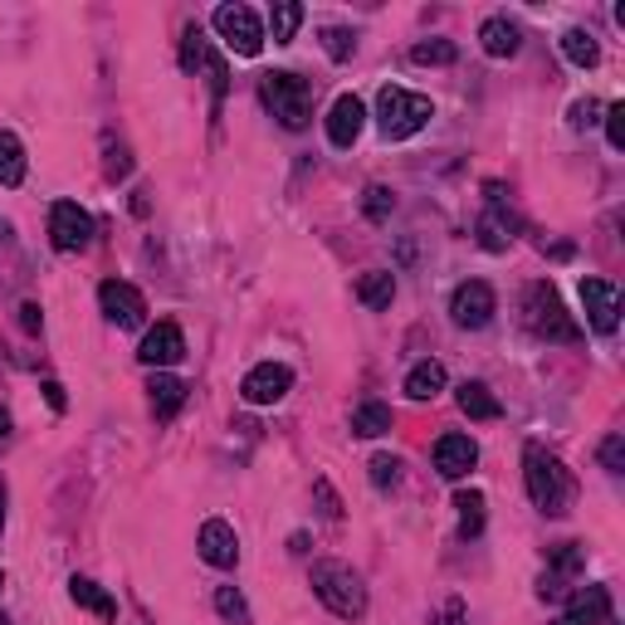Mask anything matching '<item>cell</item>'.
<instances>
[{
	"mask_svg": "<svg viewBox=\"0 0 625 625\" xmlns=\"http://www.w3.org/2000/svg\"><path fill=\"white\" fill-rule=\"evenodd\" d=\"M523 484H528L533 508H543L547 518H562V513L577 504V480H572V470L543 445H523Z\"/></svg>",
	"mask_w": 625,
	"mask_h": 625,
	"instance_id": "obj_1",
	"label": "cell"
},
{
	"mask_svg": "<svg viewBox=\"0 0 625 625\" xmlns=\"http://www.w3.org/2000/svg\"><path fill=\"white\" fill-rule=\"evenodd\" d=\"M309 582H313V596L333 611L337 621H362L366 616V582H362V572L347 567V562H333V557L313 562Z\"/></svg>",
	"mask_w": 625,
	"mask_h": 625,
	"instance_id": "obj_2",
	"label": "cell"
},
{
	"mask_svg": "<svg viewBox=\"0 0 625 625\" xmlns=\"http://www.w3.org/2000/svg\"><path fill=\"white\" fill-rule=\"evenodd\" d=\"M523 327L543 342H582L577 317L562 309L557 289L547 284V279H537V284L523 289Z\"/></svg>",
	"mask_w": 625,
	"mask_h": 625,
	"instance_id": "obj_3",
	"label": "cell"
},
{
	"mask_svg": "<svg viewBox=\"0 0 625 625\" xmlns=\"http://www.w3.org/2000/svg\"><path fill=\"white\" fill-rule=\"evenodd\" d=\"M431 118H435V103L425 93H411V89H401V83H386V89L376 93V128H382L386 142L415 138Z\"/></svg>",
	"mask_w": 625,
	"mask_h": 625,
	"instance_id": "obj_4",
	"label": "cell"
},
{
	"mask_svg": "<svg viewBox=\"0 0 625 625\" xmlns=\"http://www.w3.org/2000/svg\"><path fill=\"white\" fill-rule=\"evenodd\" d=\"M260 98H264V108L284 122L289 132H303L313 122V83L299 79V73H289V69L264 73V79H260Z\"/></svg>",
	"mask_w": 625,
	"mask_h": 625,
	"instance_id": "obj_5",
	"label": "cell"
},
{
	"mask_svg": "<svg viewBox=\"0 0 625 625\" xmlns=\"http://www.w3.org/2000/svg\"><path fill=\"white\" fill-rule=\"evenodd\" d=\"M211 24H215V34L225 40V49L230 54H240V59H260V49H264V24H260V16H254L250 6H220L215 16H211Z\"/></svg>",
	"mask_w": 625,
	"mask_h": 625,
	"instance_id": "obj_6",
	"label": "cell"
},
{
	"mask_svg": "<svg viewBox=\"0 0 625 625\" xmlns=\"http://www.w3.org/2000/svg\"><path fill=\"white\" fill-rule=\"evenodd\" d=\"M181 64L205 69V79H211V113H220V103H225V93H230V69L220 54H211L201 24H187V34H181Z\"/></svg>",
	"mask_w": 625,
	"mask_h": 625,
	"instance_id": "obj_7",
	"label": "cell"
},
{
	"mask_svg": "<svg viewBox=\"0 0 625 625\" xmlns=\"http://www.w3.org/2000/svg\"><path fill=\"white\" fill-rule=\"evenodd\" d=\"M498 313V299L494 289L484 284V279H464V284L450 293V317H455V327H464V333H480V327L494 323Z\"/></svg>",
	"mask_w": 625,
	"mask_h": 625,
	"instance_id": "obj_8",
	"label": "cell"
},
{
	"mask_svg": "<svg viewBox=\"0 0 625 625\" xmlns=\"http://www.w3.org/2000/svg\"><path fill=\"white\" fill-rule=\"evenodd\" d=\"M49 240L59 254H83L93 244V215L79 201H54L49 211Z\"/></svg>",
	"mask_w": 625,
	"mask_h": 625,
	"instance_id": "obj_9",
	"label": "cell"
},
{
	"mask_svg": "<svg viewBox=\"0 0 625 625\" xmlns=\"http://www.w3.org/2000/svg\"><path fill=\"white\" fill-rule=\"evenodd\" d=\"M98 309L113 327H142L147 323V299L142 289H132L128 279H108L103 289H98Z\"/></svg>",
	"mask_w": 625,
	"mask_h": 625,
	"instance_id": "obj_10",
	"label": "cell"
},
{
	"mask_svg": "<svg viewBox=\"0 0 625 625\" xmlns=\"http://www.w3.org/2000/svg\"><path fill=\"white\" fill-rule=\"evenodd\" d=\"M293 391V372L284 362H260L250 376L240 382V396L250 401V406H279Z\"/></svg>",
	"mask_w": 625,
	"mask_h": 625,
	"instance_id": "obj_11",
	"label": "cell"
},
{
	"mask_svg": "<svg viewBox=\"0 0 625 625\" xmlns=\"http://www.w3.org/2000/svg\"><path fill=\"white\" fill-rule=\"evenodd\" d=\"M138 357H142V366H152V372H167V366H177L181 357H187V333H181L171 317H162L157 327H147Z\"/></svg>",
	"mask_w": 625,
	"mask_h": 625,
	"instance_id": "obj_12",
	"label": "cell"
},
{
	"mask_svg": "<svg viewBox=\"0 0 625 625\" xmlns=\"http://www.w3.org/2000/svg\"><path fill=\"white\" fill-rule=\"evenodd\" d=\"M582 309H586V323L592 333H616L621 323V289L606 284V279H582Z\"/></svg>",
	"mask_w": 625,
	"mask_h": 625,
	"instance_id": "obj_13",
	"label": "cell"
},
{
	"mask_svg": "<svg viewBox=\"0 0 625 625\" xmlns=\"http://www.w3.org/2000/svg\"><path fill=\"white\" fill-rule=\"evenodd\" d=\"M195 553H201V562H211V567L230 572L240 562V537L225 518H205L201 533H195Z\"/></svg>",
	"mask_w": 625,
	"mask_h": 625,
	"instance_id": "obj_14",
	"label": "cell"
},
{
	"mask_svg": "<svg viewBox=\"0 0 625 625\" xmlns=\"http://www.w3.org/2000/svg\"><path fill=\"white\" fill-rule=\"evenodd\" d=\"M362 128H366V103L357 93H337L333 108H327V142H333L337 152H347V147L362 138Z\"/></svg>",
	"mask_w": 625,
	"mask_h": 625,
	"instance_id": "obj_15",
	"label": "cell"
},
{
	"mask_svg": "<svg viewBox=\"0 0 625 625\" xmlns=\"http://www.w3.org/2000/svg\"><path fill=\"white\" fill-rule=\"evenodd\" d=\"M474 235L488 254H504L513 240H518V220L504 211V201H498V187H488V211L480 215V225H474Z\"/></svg>",
	"mask_w": 625,
	"mask_h": 625,
	"instance_id": "obj_16",
	"label": "cell"
},
{
	"mask_svg": "<svg viewBox=\"0 0 625 625\" xmlns=\"http://www.w3.org/2000/svg\"><path fill=\"white\" fill-rule=\"evenodd\" d=\"M474 464H480V445H474L470 435H440L435 440V474L440 480L460 484Z\"/></svg>",
	"mask_w": 625,
	"mask_h": 625,
	"instance_id": "obj_17",
	"label": "cell"
},
{
	"mask_svg": "<svg viewBox=\"0 0 625 625\" xmlns=\"http://www.w3.org/2000/svg\"><path fill=\"white\" fill-rule=\"evenodd\" d=\"M480 44H484V54L488 59H513L523 49V30L513 24L508 16H488L480 24Z\"/></svg>",
	"mask_w": 625,
	"mask_h": 625,
	"instance_id": "obj_18",
	"label": "cell"
},
{
	"mask_svg": "<svg viewBox=\"0 0 625 625\" xmlns=\"http://www.w3.org/2000/svg\"><path fill=\"white\" fill-rule=\"evenodd\" d=\"M147 391H152V415H157V421H171V415L187 406V382H181V376H171V372H152Z\"/></svg>",
	"mask_w": 625,
	"mask_h": 625,
	"instance_id": "obj_19",
	"label": "cell"
},
{
	"mask_svg": "<svg viewBox=\"0 0 625 625\" xmlns=\"http://www.w3.org/2000/svg\"><path fill=\"white\" fill-rule=\"evenodd\" d=\"M567 621H577V625H606L611 616V592L606 586H582V592H572V602H567Z\"/></svg>",
	"mask_w": 625,
	"mask_h": 625,
	"instance_id": "obj_20",
	"label": "cell"
},
{
	"mask_svg": "<svg viewBox=\"0 0 625 625\" xmlns=\"http://www.w3.org/2000/svg\"><path fill=\"white\" fill-rule=\"evenodd\" d=\"M445 362H435V357H425V362H415L411 372H406V396L411 401H435L440 391H445Z\"/></svg>",
	"mask_w": 625,
	"mask_h": 625,
	"instance_id": "obj_21",
	"label": "cell"
},
{
	"mask_svg": "<svg viewBox=\"0 0 625 625\" xmlns=\"http://www.w3.org/2000/svg\"><path fill=\"white\" fill-rule=\"evenodd\" d=\"M69 596H73V606L79 611H93L98 621H118V602L103 592L93 577H69Z\"/></svg>",
	"mask_w": 625,
	"mask_h": 625,
	"instance_id": "obj_22",
	"label": "cell"
},
{
	"mask_svg": "<svg viewBox=\"0 0 625 625\" xmlns=\"http://www.w3.org/2000/svg\"><path fill=\"white\" fill-rule=\"evenodd\" d=\"M562 54H567V64H577V69H596V64H602V44H596V34L582 30V24L562 30Z\"/></svg>",
	"mask_w": 625,
	"mask_h": 625,
	"instance_id": "obj_23",
	"label": "cell"
},
{
	"mask_svg": "<svg viewBox=\"0 0 625 625\" xmlns=\"http://www.w3.org/2000/svg\"><path fill=\"white\" fill-rule=\"evenodd\" d=\"M455 401H460V411L470 415V421H498V415H504L498 396H494V391H488L484 382H464Z\"/></svg>",
	"mask_w": 625,
	"mask_h": 625,
	"instance_id": "obj_24",
	"label": "cell"
},
{
	"mask_svg": "<svg viewBox=\"0 0 625 625\" xmlns=\"http://www.w3.org/2000/svg\"><path fill=\"white\" fill-rule=\"evenodd\" d=\"M303 20H309V10H303L299 0H274V10H269V34H274V44H293Z\"/></svg>",
	"mask_w": 625,
	"mask_h": 625,
	"instance_id": "obj_25",
	"label": "cell"
},
{
	"mask_svg": "<svg viewBox=\"0 0 625 625\" xmlns=\"http://www.w3.org/2000/svg\"><path fill=\"white\" fill-rule=\"evenodd\" d=\"M357 299L366 309H391V299H396V274H386V269H366L357 279Z\"/></svg>",
	"mask_w": 625,
	"mask_h": 625,
	"instance_id": "obj_26",
	"label": "cell"
},
{
	"mask_svg": "<svg viewBox=\"0 0 625 625\" xmlns=\"http://www.w3.org/2000/svg\"><path fill=\"white\" fill-rule=\"evenodd\" d=\"M24 181V142L10 128H0V187L16 191Z\"/></svg>",
	"mask_w": 625,
	"mask_h": 625,
	"instance_id": "obj_27",
	"label": "cell"
},
{
	"mask_svg": "<svg viewBox=\"0 0 625 625\" xmlns=\"http://www.w3.org/2000/svg\"><path fill=\"white\" fill-rule=\"evenodd\" d=\"M391 431V406H382V401H362L357 411H352V435L362 440H376Z\"/></svg>",
	"mask_w": 625,
	"mask_h": 625,
	"instance_id": "obj_28",
	"label": "cell"
},
{
	"mask_svg": "<svg viewBox=\"0 0 625 625\" xmlns=\"http://www.w3.org/2000/svg\"><path fill=\"white\" fill-rule=\"evenodd\" d=\"M455 508H460V537H480L484 533V494L480 488H460Z\"/></svg>",
	"mask_w": 625,
	"mask_h": 625,
	"instance_id": "obj_29",
	"label": "cell"
},
{
	"mask_svg": "<svg viewBox=\"0 0 625 625\" xmlns=\"http://www.w3.org/2000/svg\"><path fill=\"white\" fill-rule=\"evenodd\" d=\"M323 54L333 59V64H347V59L357 54V34H352L347 24H323Z\"/></svg>",
	"mask_w": 625,
	"mask_h": 625,
	"instance_id": "obj_30",
	"label": "cell"
},
{
	"mask_svg": "<svg viewBox=\"0 0 625 625\" xmlns=\"http://www.w3.org/2000/svg\"><path fill=\"white\" fill-rule=\"evenodd\" d=\"M215 611H220V616H225L230 625H254L250 602L240 596V586H215Z\"/></svg>",
	"mask_w": 625,
	"mask_h": 625,
	"instance_id": "obj_31",
	"label": "cell"
},
{
	"mask_svg": "<svg viewBox=\"0 0 625 625\" xmlns=\"http://www.w3.org/2000/svg\"><path fill=\"white\" fill-rule=\"evenodd\" d=\"M411 59H415V64H455L460 44L455 40H421L411 49Z\"/></svg>",
	"mask_w": 625,
	"mask_h": 625,
	"instance_id": "obj_32",
	"label": "cell"
},
{
	"mask_svg": "<svg viewBox=\"0 0 625 625\" xmlns=\"http://www.w3.org/2000/svg\"><path fill=\"white\" fill-rule=\"evenodd\" d=\"M391 211H396V195H391L386 187H366V195H362V215L372 220V225H386Z\"/></svg>",
	"mask_w": 625,
	"mask_h": 625,
	"instance_id": "obj_33",
	"label": "cell"
},
{
	"mask_svg": "<svg viewBox=\"0 0 625 625\" xmlns=\"http://www.w3.org/2000/svg\"><path fill=\"white\" fill-rule=\"evenodd\" d=\"M103 177H108V181H128V177H132V157H128V147L113 142V138L103 142Z\"/></svg>",
	"mask_w": 625,
	"mask_h": 625,
	"instance_id": "obj_34",
	"label": "cell"
},
{
	"mask_svg": "<svg viewBox=\"0 0 625 625\" xmlns=\"http://www.w3.org/2000/svg\"><path fill=\"white\" fill-rule=\"evenodd\" d=\"M366 470H372V484L382 488V494L401 484V460H396V455H376L372 464H366Z\"/></svg>",
	"mask_w": 625,
	"mask_h": 625,
	"instance_id": "obj_35",
	"label": "cell"
},
{
	"mask_svg": "<svg viewBox=\"0 0 625 625\" xmlns=\"http://www.w3.org/2000/svg\"><path fill=\"white\" fill-rule=\"evenodd\" d=\"M602 470L606 474H625V435H606L602 440Z\"/></svg>",
	"mask_w": 625,
	"mask_h": 625,
	"instance_id": "obj_36",
	"label": "cell"
},
{
	"mask_svg": "<svg viewBox=\"0 0 625 625\" xmlns=\"http://www.w3.org/2000/svg\"><path fill=\"white\" fill-rule=\"evenodd\" d=\"M606 142H611V152H621L625 147V103L606 108Z\"/></svg>",
	"mask_w": 625,
	"mask_h": 625,
	"instance_id": "obj_37",
	"label": "cell"
},
{
	"mask_svg": "<svg viewBox=\"0 0 625 625\" xmlns=\"http://www.w3.org/2000/svg\"><path fill=\"white\" fill-rule=\"evenodd\" d=\"M602 113V103H596V98H577V103H572V128H596V118Z\"/></svg>",
	"mask_w": 625,
	"mask_h": 625,
	"instance_id": "obj_38",
	"label": "cell"
},
{
	"mask_svg": "<svg viewBox=\"0 0 625 625\" xmlns=\"http://www.w3.org/2000/svg\"><path fill=\"white\" fill-rule=\"evenodd\" d=\"M20 327H24V333H40V327H44L40 303H20Z\"/></svg>",
	"mask_w": 625,
	"mask_h": 625,
	"instance_id": "obj_39",
	"label": "cell"
},
{
	"mask_svg": "<svg viewBox=\"0 0 625 625\" xmlns=\"http://www.w3.org/2000/svg\"><path fill=\"white\" fill-rule=\"evenodd\" d=\"M317 498H323V513H327V518H342V508H337V498H333V488H327V480H317Z\"/></svg>",
	"mask_w": 625,
	"mask_h": 625,
	"instance_id": "obj_40",
	"label": "cell"
},
{
	"mask_svg": "<svg viewBox=\"0 0 625 625\" xmlns=\"http://www.w3.org/2000/svg\"><path fill=\"white\" fill-rule=\"evenodd\" d=\"M40 391H44V401H49L54 411H64V406H69V396H64V386H59V382H44Z\"/></svg>",
	"mask_w": 625,
	"mask_h": 625,
	"instance_id": "obj_41",
	"label": "cell"
},
{
	"mask_svg": "<svg viewBox=\"0 0 625 625\" xmlns=\"http://www.w3.org/2000/svg\"><path fill=\"white\" fill-rule=\"evenodd\" d=\"M435 625H464V606H460V602H450V606H445V616H440Z\"/></svg>",
	"mask_w": 625,
	"mask_h": 625,
	"instance_id": "obj_42",
	"label": "cell"
},
{
	"mask_svg": "<svg viewBox=\"0 0 625 625\" xmlns=\"http://www.w3.org/2000/svg\"><path fill=\"white\" fill-rule=\"evenodd\" d=\"M6 504H10V488H6V480H0V533H6Z\"/></svg>",
	"mask_w": 625,
	"mask_h": 625,
	"instance_id": "obj_43",
	"label": "cell"
},
{
	"mask_svg": "<svg viewBox=\"0 0 625 625\" xmlns=\"http://www.w3.org/2000/svg\"><path fill=\"white\" fill-rule=\"evenodd\" d=\"M6 435H10V415L0 411V440H6Z\"/></svg>",
	"mask_w": 625,
	"mask_h": 625,
	"instance_id": "obj_44",
	"label": "cell"
},
{
	"mask_svg": "<svg viewBox=\"0 0 625 625\" xmlns=\"http://www.w3.org/2000/svg\"><path fill=\"white\" fill-rule=\"evenodd\" d=\"M0 244H10V220H0Z\"/></svg>",
	"mask_w": 625,
	"mask_h": 625,
	"instance_id": "obj_45",
	"label": "cell"
},
{
	"mask_svg": "<svg viewBox=\"0 0 625 625\" xmlns=\"http://www.w3.org/2000/svg\"><path fill=\"white\" fill-rule=\"evenodd\" d=\"M553 625H577V621H567V616H562V621H553Z\"/></svg>",
	"mask_w": 625,
	"mask_h": 625,
	"instance_id": "obj_46",
	"label": "cell"
},
{
	"mask_svg": "<svg viewBox=\"0 0 625 625\" xmlns=\"http://www.w3.org/2000/svg\"><path fill=\"white\" fill-rule=\"evenodd\" d=\"M0 592H6V572H0Z\"/></svg>",
	"mask_w": 625,
	"mask_h": 625,
	"instance_id": "obj_47",
	"label": "cell"
},
{
	"mask_svg": "<svg viewBox=\"0 0 625 625\" xmlns=\"http://www.w3.org/2000/svg\"><path fill=\"white\" fill-rule=\"evenodd\" d=\"M0 625H6V621H0Z\"/></svg>",
	"mask_w": 625,
	"mask_h": 625,
	"instance_id": "obj_48",
	"label": "cell"
}]
</instances>
